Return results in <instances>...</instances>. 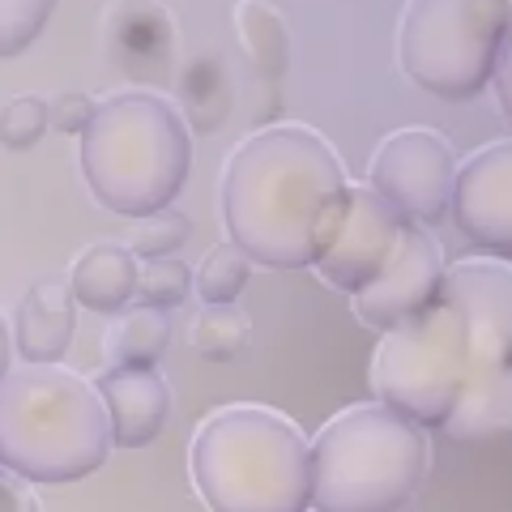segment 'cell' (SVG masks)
<instances>
[{"label": "cell", "mask_w": 512, "mask_h": 512, "mask_svg": "<svg viewBox=\"0 0 512 512\" xmlns=\"http://www.w3.org/2000/svg\"><path fill=\"white\" fill-rule=\"evenodd\" d=\"M350 205V180L333 141L308 124L256 128L218 175V210L235 244L261 269H316Z\"/></svg>", "instance_id": "1"}, {"label": "cell", "mask_w": 512, "mask_h": 512, "mask_svg": "<svg viewBox=\"0 0 512 512\" xmlns=\"http://www.w3.org/2000/svg\"><path fill=\"white\" fill-rule=\"evenodd\" d=\"M82 180L103 210L154 218L171 210L192 175V133L180 107L154 90L107 94L82 137Z\"/></svg>", "instance_id": "2"}, {"label": "cell", "mask_w": 512, "mask_h": 512, "mask_svg": "<svg viewBox=\"0 0 512 512\" xmlns=\"http://www.w3.org/2000/svg\"><path fill=\"white\" fill-rule=\"evenodd\" d=\"M210 512H312V440L269 406H222L188 444Z\"/></svg>", "instance_id": "3"}, {"label": "cell", "mask_w": 512, "mask_h": 512, "mask_svg": "<svg viewBox=\"0 0 512 512\" xmlns=\"http://www.w3.org/2000/svg\"><path fill=\"white\" fill-rule=\"evenodd\" d=\"M111 423L103 397L73 367L18 363L0 384V470L22 483H82L103 470Z\"/></svg>", "instance_id": "4"}, {"label": "cell", "mask_w": 512, "mask_h": 512, "mask_svg": "<svg viewBox=\"0 0 512 512\" xmlns=\"http://www.w3.org/2000/svg\"><path fill=\"white\" fill-rule=\"evenodd\" d=\"M427 474V431L376 402L346 406L312 436V512H402Z\"/></svg>", "instance_id": "5"}, {"label": "cell", "mask_w": 512, "mask_h": 512, "mask_svg": "<svg viewBox=\"0 0 512 512\" xmlns=\"http://www.w3.org/2000/svg\"><path fill=\"white\" fill-rule=\"evenodd\" d=\"M508 30L504 0H414L397 26V64L431 99L470 103L491 90Z\"/></svg>", "instance_id": "6"}, {"label": "cell", "mask_w": 512, "mask_h": 512, "mask_svg": "<svg viewBox=\"0 0 512 512\" xmlns=\"http://www.w3.org/2000/svg\"><path fill=\"white\" fill-rule=\"evenodd\" d=\"M470 380V333L440 303L427 316L410 320L406 329L384 333L372 359V393L376 406L402 414L414 427H440Z\"/></svg>", "instance_id": "7"}, {"label": "cell", "mask_w": 512, "mask_h": 512, "mask_svg": "<svg viewBox=\"0 0 512 512\" xmlns=\"http://www.w3.org/2000/svg\"><path fill=\"white\" fill-rule=\"evenodd\" d=\"M457 154L448 137L431 133V128H402V133L384 137L372 167H367V184H372L393 210H402L414 227H436L453 205L457 184Z\"/></svg>", "instance_id": "8"}, {"label": "cell", "mask_w": 512, "mask_h": 512, "mask_svg": "<svg viewBox=\"0 0 512 512\" xmlns=\"http://www.w3.org/2000/svg\"><path fill=\"white\" fill-rule=\"evenodd\" d=\"M440 303L470 333V380L512 372V261L470 256L448 265Z\"/></svg>", "instance_id": "9"}, {"label": "cell", "mask_w": 512, "mask_h": 512, "mask_svg": "<svg viewBox=\"0 0 512 512\" xmlns=\"http://www.w3.org/2000/svg\"><path fill=\"white\" fill-rule=\"evenodd\" d=\"M444 274H448V261H444L440 239L427 227H414L410 222L402 244H397V252H393L389 269H384L363 295L350 299V308H355V316L367 329H376L384 338V333L406 329L410 320H419L431 308H440Z\"/></svg>", "instance_id": "10"}, {"label": "cell", "mask_w": 512, "mask_h": 512, "mask_svg": "<svg viewBox=\"0 0 512 512\" xmlns=\"http://www.w3.org/2000/svg\"><path fill=\"white\" fill-rule=\"evenodd\" d=\"M406 214L393 210L372 184H350V205H346V222L333 248L320 256L316 274L325 278V286L342 295H363L384 269H389L397 244L406 235Z\"/></svg>", "instance_id": "11"}, {"label": "cell", "mask_w": 512, "mask_h": 512, "mask_svg": "<svg viewBox=\"0 0 512 512\" xmlns=\"http://www.w3.org/2000/svg\"><path fill=\"white\" fill-rule=\"evenodd\" d=\"M448 214L470 244L495 261H512V137L487 141L457 167Z\"/></svg>", "instance_id": "12"}, {"label": "cell", "mask_w": 512, "mask_h": 512, "mask_svg": "<svg viewBox=\"0 0 512 512\" xmlns=\"http://www.w3.org/2000/svg\"><path fill=\"white\" fill-rule=\"evenodd\" d=\"M107 56L137 86H175L180 35L163 5H116L107 13Z\"/></svg>", "instance_id": "13"}, {"label": "cell", "mask_w": 512, "mask_h": 512, "mask_svg": "<svg viewBox=\"0 0 512 512\" xmlns=\"http://www.w3.org/2000/svg\"><path fill=\"white\" fill-rule=\"evenodd\" d=\"M94 389L103 397L111 448H146L167 431L171 384L163 372H99Z\"/></svg>", "instance_id": "14"}, {"label": "cell", "mask_w": 512, "mask_h": 512, "mask_svg": "<svg viewBox=\"0 0 512 512\" xmlns=\"http://www.w3.org/2000/svg\"><path fill=\"white\" fill-rule=\"evenodd\" d=\"M13 350L18 359L30 367H56L64 363L73 346V329H77V299L69 291V282H35L30 291L18 299L13 312Z\"/></svg>", "instance_id": "15"}, {"label": "cell", "mask_w": 512, "mask_h": 512, "mask_svg": "<svg viewBox=\"0 0 512 512\" xmlns=\"http://www.w3.org/2000/svg\"><path fill=\"white\" fill-rule=\"evenodd\" d=\"M69 291L77 299V308L99 312V316H124L128 308H137V282H141V261L128 244H90L86 252H77V261L69 269Z\"/></svg>", "instance_id": "16"}, {"label": "cell", "mask_w": 512, "mask_h": 512, "mask_svg": "<svg viewBox=\"0 0 512 512\" xmlns=\"http://www.w3.org/2000/svg\"><path fill=\"white\" fill-rule=\"evenodd\" d=\"M175 107H180L188 133L210 137L227 124L235 107V73L222 47L205 43L184 56V64L175 69Z\"/></svg>", "instance_id": "17"}, {"label": "cell", "mask_w": 512, "mask_h": 512, "mask_svg": "<svg viewBox=\"0 0 512 512\" xmlns=\"http://www.w3.org/2000/svg\"><path fill=\"white\" fill-rule=\"evenodd\" d=\"M171 346V320L154 308H128L103 333V359L111 372H158Z\"/></svg>", "instance_id": "18"}, {"label": "cell", "mask_w": 512, "mask_h": 512, "mask_svg": "<svg viewBox=\"0 0 512 512\" xmlns=\"http://www.w3.org/2000/svg\"><path fill=\"white\" fill-rule=\"evenodd\" d=\"M235 30L248 69L274 90L286 77V64H291V35H286L282 13L274 5H261V0H248L235 9Z\"/></svg>", "instance_id": "19"}, {"label": "cell", "mask_w": 512, "mask_h": 512, "mask_svg": "<svg viewBox=\"0 0 512 512\" xmlns=\"http://www.w3.org/2000/svg\"><path fill=\"white\" fill-rule=\"evenodd\" d=\"M444 431L453 440H487V436H500V431H512V372L466 380V393H461Z\"/></svg>", "instance_id": "20"}, {"label": "cell", "mask_w": 512, "mask_h": 512, "mask_svg": "<svg viewBox=\"0 0 512 512\" xmlns=\"http://www.w3.org/2000/svg\"><path fill=\"white\" fill-rule=\"evenodd\" d=\"M252 282V261L235 244H214L201 256L197 274H192V295L201 299V308H235V299L244 295Z\"/></svg>", "instance_id": "21"}, {"label": "cell", "mask_w": 512, "mask_h": 512, "mask_svg": "<svg viewBox=\"0 0 512 512\" xmlns=\"http://www.w3.org/2000/svg\"><path fill=\"white\" fill-rule=\"evenodd\" d=\"M252 342V320L239 308H201L188 325V346L210 363H231L248 350Z\"/></svg>", "instance_id": "22"}, {"label": "cell", "mask_w": 512, "mask_h": 512, "mask_svg": "<svg viewBox=\"0 0 512 512\" xmlns=\"http://www.w3.org/2000/svg\"><path fill=\"white\" fill-rule=\"evenodd\" d=\"M188 235H192L188 214H180V210H163V214H154V218L133 222V239H128V252H133L141 265L167 261V256H175V252L188 244Z\"/></svg>", "instance_id": "23"}, {"label": "cell", "mask_w": 512, "mask_h": 512, "mask_svg": "<svg viewBox=\"0 0 512 512\" xmlns=\"http://www.w3.org/2000/svg\"><path fill=\"white\" fill-rule=\"evenodd\" d=\"M192 295V274L184 261H150L141 265V282H137V308H154V312H171V308H184Z\"/></svg>", "instance_id": "24"}, {"label": "cell", "mask_w": 512, "mask_h": 512, "mask_svg": "<svg viewBox=\"0 0 512 512\" xmlns=\"http://www.w3.org/2000/svg\"><path fill=\"white\" fill-rule=\"evenodd\" d=\"M52 128V111L39 94H18L0 107V146L5 150H35Z\"/></svg>", "instance_id": "25"}, {"label": "cell", "mask_w": 512, "mask_h": 512, "mask_svg": "<svg viewBox=\"0 0 512 512\" xmlns=\"http://www.w3.org/2000/svg\"><path fill=\"white\" fill-rule=\"evenodd\" d=\"M52 22L47 0H0V60H18Z\"/></svg>", "instance_id": "26"}, {"label": "cell", "mask_w": 512, "mask_h": 512, "mask_svg": "<svg viewBox=\"0 0 512 512\" xmlns=\"http://www.w3.org/2000/svg\"><path fill=\"white\" fill-rule=\"evenodd\" d=\"M47 111H52V128H56V133L82 137L90 128V120H94V111H99V103H94L86 90H64V94H56V99L47 103Z\"/></svg>", "instance_id": "27"}, {"label": "cell", "mask_w": 512, "mask_h": 512, "mask_svg": "<svg viewBox=\"0 0 512 512\" xmlns=\"http://www.w3.org/2000/svg\"><path fill=\"white\" fill-rule=\"evenodd\" d=\"M0 512H39V500L30 483H22L18 474L0 470Z\"/></svg>", "instance_id": "28"}, {"label": "cell", "mask_w": 512, "mask_h": 512, "mask_svg": "<svg viewBox=\"0 0 512 512\" xmlns=\"http://www.w3.org/2000/svg\"><path fill=\"white\" fill-rule=\"evenodd\" d=\"M491 90H495V107H500V116H504V120H508V128H512V30H508V39H504L500 64H495Z\"/></svg>", "instance_id": "29"}, {"label": "cell", "mask_w": 512, "mask_h": 512, "mask_svg": "<svg viewBox=\"0 0 512 512\" xmlns=\"http://www.w3.org/2000/svg\"><path fill=\"white\" fill-rule=\"evenodd\" d=\"M9 372H13V325L0 312V384H5Z\"/></svg>", "instance_id": "30"}]
</instances>
